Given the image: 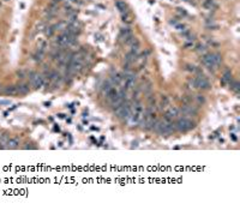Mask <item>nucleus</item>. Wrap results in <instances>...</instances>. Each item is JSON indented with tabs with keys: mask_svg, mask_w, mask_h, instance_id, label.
<instances>
[{
	"mask_svg": "<svg viewBox=\"0 0 240 210\" xmlns=\"http://www.w3.org/2000/svg\"><path fill=\"white\" fill-rule=\"evenodd\" d=\"M114 111H115V114L119 119L127 120L130 118V115H131V113H132V105L126 100V101H124L118 108H115Z\"/></svg>",
	"mask_w": 240,
	"mask_h": 210,
	"instance_id": "f257e3e1",
	"label": "nucleus"
},
{
	"mask_svg": "<svg viewBox=\"0 0 240 210\" xmlns=\"http://www.w3.org/2000/svg\"><path fill=\"white\" fill-rule=\"evenodd\" d=\"M190 85H191V88L202 89V90H207L210 88L209 81L203 75H198L197 77H193L192 79H190Z\"/></svg>",
	"mask_w": 240,
	"mask_h": 210,
	"instance_id": "f03ea898",
	"label": "nucleus"
},
{
	"mask_svg": "<svg viewBox=\"0 0 240 210\" xmlns=\"http://www.w3.org/2000/svg\"><path fill=\"white\" fill-rule=\"evenodd\" d=\"M175 124V130H178V131L180 132H186V131H190V130H192L195 127V123L192 121V120H190L188 118L184 117V118H179L177 120Z\"/></svg>",
	"mask_w": 240,
	"mask_h": 210,
	"instance_id": "7ed1b4c3",
	"label": "nucleus"
},
{
	"mask_svg": "<svg viewBox=\"0 0 240 210\" xmlns=\"http://www.w3.org/2000/svg\"><path fill=\"white\" fill-rule=\"evenodd\" d=\"M28 78L30 81V84H31L35 89H40L42 88L43 84H45V77L42 75H38L37 72L35 71H30L28 73Z\"/></svg>",
	"mask_w": 240,
	"mask_h": 210,
	"instance_id": "20e7f679",
	"label": "nucleus"
},
{
	"mask_svg": "<svg viewBox=\"0 0 240 210\" xmlns=\"http://www.w3.org/2000/svg\"><path fill=\"white\" fill-rule=\"evenodd\" d=\"M175 131V124L173 123V120H167L163 119L161 120V127H160V135H171Z\"/></svg>",
	"mask_w": 240,
	"mask_h": 210,
	"instance_id": "39448f33",
	"label": "nucleus"
},
{
	"mask_svg": "<svg viewBox=\"0 0 240 210\" xmlns=\"http://www.w3.org/2000/svg\"><path fill=\"white\" fill-rule=\"evenodd\" d=\"M124 101H126V89L125 88H123L121 90H119L117 96L111 101V105H112L113 109H115V108H118L120 105H121Z\"/></svg>",
	"mask_w": 240,
	"mask_h": 210,
	"instance_id": "423d86ee",
	"label": "nucleus"
},
{
	"mask_svg": "<svg viewBox=\"0 0 240 210\" xmlns=\"http://www.w3.org/2000/svg\"><path fill=\"white\" fill-rule=\"evenodd\" d=\"M124 82H125V89H132L136 84V76L131 71H125L124 73Z\"/></svg>",
	"mask_w": 240,
	"mask_h": 210,
	"instance_id": "0eeeda50",
	"label": "nucleus"
},
{
	"mask_svg": "<svg viewBox=\"0 0 240 210\" xmlns=\"http://www.w3.org/2000/svg\"><path fill=\"white\" fill-rule=\"evenodd\" d=\"M179 113H181L185 117H191V115H197L198 109L192 105H183L179 109Z\"/></svg>",
	"mask_w": 240,
	"mask_h": 210,
	"instance_id": "6e6552de",
	"label": "nucleus"
},
{
	"mask_svg": "<svg viewBox=\"0 0 240 210\" xmlns=\"http://www.w3.org/2000/svg\"><path fill=\"white\" fill-rule=\"evenodd\" d=\"M202 63L209 68V70H216L217 65L215 64L214 60V55L213 54H203L202 57Z\"/></svg>",
	"mask_w": 240,
	"mask_h": 210,
	"instance_id": "1a4fd4ad",
	"label": "nucleus"
},
{
	"mask_svg": "<svg viewBox=\"0 0 240 210\" xmlns=\"http://www.w3.org/2000/svg\"><path fill=\"white\" fill-rule=\"evenodd\" d=\"M179 109L178 108H175V107H169L167 111H166V113H165V117H163V119H167V120H173V119H175V118H178L179 117Z\"/></svg>",
	"mask_w": 240,
	"mask_h": 210,
	"instance_id": "9d476101",
	"label": "nucleus"
},
{
	"mask_svg": "<svg viewBox=\"0 0 240 210\" xmlns=\"http://www.w3.org/2000/svg\"><path fill=\"white\" fill-rule=\"evenodd\" d=\"M16 89H17V94H22V95H25L29 93V84H18L16 85Z\"/></svg>",
	"mask_w": 240,
	"mask_h": 210,
	"instance_id": "9b49d317",
	"label": "nucleus"
},
{
	"mask_svg": "<svg viewBox=\"0 0 240 210\" xmlns=\"http://www.w3.org/2000/svg\"><path fill=\"white\" fill-rule=\"evenodd\" d=\"M232 79H233V78H232V72H231V71H226V72L223 73V76H222V78H221V83H222L223 85L229 84Z\"/></svg>",
	"mask_w": 240,
	"mask_h": 210,
	"instance_id": "f8f14e48",
	"label": "nucleus"
},
{
	"mask_svg": "<svg viewBox=\"0 0 240 210\" xmlns=\"http://www.w3.org/2000/svg\"><path fill=\"white\" fill-rule=\"evenodd\" d=\"M124 81V75L123 73H117V75H114L112 78H111V82H112V84L114 85H119L120 83H121Z\"/></svg>",
	"mask_w": 240,
	"mask_h": 210,
	"instance_id": "ddd939ff",
	"label": "nucleus"
},
{
	"mask_svg": "<svg viewBox=\"0 0 240 210\" xmlns=\"http://www.w3.org/2000/svg\"><path fill=\"white\" fill-rule=\"evenodd\" d=\"M4 93L8 96H15L17 94V89H16V85H8V87H5L4 89Z\"/></svg>",
	"mask_w": 240,
	"mask_h": 210,
	"instance_id": "4468645a",
	"label": "nucleus"
},
{
	"mask_svg": "<svg viewBox=\"0 0 240 210\" xmlns=\"http://www.w3.org/2000/svg\"><path fill=\"white\" fill-rule=\"evenodd\" d=\"M19 142H18V139L17 138H11V139H8V141L6 142V148L8 149H16L18 147Z\"/></svg>",
	"mask_w": 240,
	"mask_h": 210,
	"instance_id": "2eb2a0df",
	"label": "nucleus"
},
{
	"mask_svg": "<svg viewBox=\"0 0 240 210\" xmlns=\"http://www.w3.org/2000/svg\"><path fill=\"white\" fill-rule=\"evenodd\" d=\"M169 106V98L167 96H162L161 97V102H160V109H165Z\"/></svg>",
	"mask_w": 240,
	"mask_h": 210,
	"instance_id": "dca6fc26",
	"label": "nucleus"
},
{
	"mask_svg": "<svg viewBox=\"0 0 240 210\" xmlns=\"http://www.w3.org/2000/svg\"><path fill=\"white\" fill-rule=\"evenodd\" d=\"M117 94H118V91H117V90L114 89V88H111V89H109L108 90V91H107V94H106V97L109 100V101H112V100L117 96Z\"/></svg>",
	"mask_w": 240,
	"mask_h": 210,
	"instance_id": "f3484780",
	"label": "nucleus"
},
{
	"mask_svg": "<svg viewBox=\"0 0 240 210\" xmlns=\"http://www.w3.org/2000/svg\"><path fill=\"white\" fill-rule=\"evenodd\" d=\"M67 22H59L58 24L53 25L54 27V30H61V31H64V30L67 28Z\"/></svg>",
	"mask_w": 240,
	"mask_h": 210,
	"instance_id": "a211bd4d",
	"label": "nucleus"
},
{
	"mask_svg": "<svg viewBox=\"0 0 240 210\" xmlns=\"http://www.w3.org/2000/svg\"><path fill=\"white\" fill-rule=\"evenodd\" d=\"M229 85H231V89L233 90V91H235L237 94L239 93V89H240V84H239V82H237V81H231V83H229Z\"/></svg>",
	"mask_w": 240,
	"mask_h": 210,
	"instance_id": "6ab92c4d",
	"label": "nucleus"
},
{
	"mask_svg": "<svg viewBox=\"0 0 240 210\" xmlns=\"http://www.w3.org/2000/svg\"><path fill=\"white\" fill-rule=\"evenodd\" d=\"M115 6H117V7H118V8H119V10H120V11H121L123 13L127 11V10H126V4H125L124 1H121V0H119V1H117V3H115Z\"/></svg>",
	"mask_w": 240,
	"mask_h": 210,
	"instance_id": "aec40b11",
	"label": "nucleus"
},
{
	"mask_svg": "<svg viewBox=\"0 0 240 210\" xmlns=\"http://www.w3.org/2000/svg\"><path fill=\"white\" fill-rule=\"evenodd\" d=\"M192 101H193V97H192V96H190V95L183 96V98H181L183 105H192Z\"/></svg>",
	"mask_w": 240,
	"mask_h": 210,
	"instance_id": "412c9836",
	"label": "nucleus"
},
{
	"mask_svg": "<svg viewBox=\"0 0 240 210\" xmlns=\"http://www.w3.org/2000/svg\"><path fill=\"white\" fill-rule=\"evenodd\" d=\"M54 27H47V28H45V35L47 36V37H51L53 34H54Z\"/></svg>",
	"mask_w": 240,
	"mask_h": 210,
	"instance_id": "4be33fe9",
	"label": "nucleus"
},
{
	"mask_svg": "<svg viewBox=\"0 0 240 210\" xmlns=\"http://www.w3.org/2000/svg\"><path fill=\"white\" fill-rule=\"evenodd\" d=\"M203 6L205 8H209V10H211L214 6H215V3H214V0H204V3H203Z\"/></svg>",
	"mask_w": 240,
	"mask_h": 210,
	"instance_id": "5701e85b",
	"label": "nucleus"
},
{
	"mask_svg": "<svg viewBox=\"0 0 240 210\" xmlns=\"http://www.w3.org/2000/svg\"><path fill=\"white\" fill-rule=\"evenodd\" d=\"M214 55V60H215V64L217 65V66H220L222 64V57H221V54H218V53H215V54H213Z\"/></svg>",
	"mask_w": 240,
	"mask_h": 210,
	"instance_id": "b1692460",
	"label": "nucleus"
},
{
	"mask_svg": "<svg viewBox=\"0 0 240 210\" xmlns=\"http://www.w3.org/2000/svg\"><path fill=\"white\" fill-rule=\"evenodd\" d=\"M195 100L197 101L198 105H204L205 103V97L203 95H196L195 96Z\"/></svg>",
	"mask_w": 240,
	"mask_h": 210,
	"instance_id": "393cba45",
	"label": "nucleus"
},
{
	"mask_svg": "<svg viewBox=\"0 0 240 210\" xmlns=\"http://www.w3.org/2000/svg\"><path fill=\"white\" fill-rule=\"evenodd\" d=\"M17 76H18V78L24 79V78H27V77H28V72H27V71H24V70H21V71H18V72H17Z\"/></svg>",
	"mask_w": 240,
	"mask_h": 210,
	"instance_id": "a878e982",
	"label": "nucleus"
},
{
	"mask_svg": "<svg viewBox=\"0 0 240 210\" xmlns=\"http://www.w3.org/2000/svg\"><path fill=\"white\" fill-rule=\"evenodd\" d=\"M148 102H149V106H150V107H154V106H155V102H156V100H155L154 96H149V97H148Z\"/></svg>",
	"mask_w": 240,
	"mask_h": 210,
	"instance_id": "bb28decb",
	"label": "nucleus"
},
{
	"mask_svg": "<svg viewBox=\"0 0 240 210\" xmlns=\"http://www.w3.org/2000/svg\"><path fill=\"white\" fill-rule=\"evenodd\" d=\"M205 49H207V48H205L203 45H198V46H197V52H198V53H203V54H204V53H205Z\"/></svg>",
	"mask_w": 240,
	"mask_h": 210,
	"instance_id": "cd10ccee",
	"label": "nucleus"
},
{
	"mask_svg": "<svg viewBox=\"0 0 240 210\" xmlns=\"http://www.w3.org/2000/svg\"><path fill=\"white\" fill-rule=\"evenodd\" d=\"M186 70H187V71H190V72H195V71H196V67H195L193 65H187V66H186Z\"/></svg>",
	"mask_w": 240,
	"mask_h": 210,
	"instance_id": "c85d7f7f",
	"label": "nucleus"
},
{
	"mask_svg": "<svg viewBox=\"0 0 240 210\" xmlns=\"http://www.w3.org/2000/svg\"><path fill=\"white\" fill-rule=\"evenodd\" d=\"M193 47V43L192 42H188V43H185V48H192Z\"/></svg>",
	"mask_w": 240,
	"mask_h": 210,
	"instance_id": "c756f323",
	"label": "nucleus"
},
{
	"mask_svg": "<svg viewBox=\"0 0 240 210\" xmlns=\"http://www.w3.org/2000/svg\"><path fill=\"white\" fill-rule=\"evenodd\" d=\"M231 137H232V139H233L234 142H237V136H235L234 133H231Z\"/></svg>",
	"mask_w": 240,
	"mask_h": 210,
	"instance_id": "7c9ffc66",
	"label": "nucleus"
},
{
	"mask_svg": "<svg viewBox=\"0 0 240 210\" xmlns=\"http://www.w3.org/2000/svg\"><path fill=\"white\" fill-rule=\"evenodd\" d=\"M0 103H1V105H8L10 101H0Z\"/></svg>",
	"mask_w": 240,
	"mask_h": 210,
	"instance_id": "2f4dec72",
	"label": "nucleus"
},
{
	"mask_svg": "<svg viewBox=\"0 0 240 210\" xmlns=\"http://www.w3.org/2000/svg\"><path fill=\"white\" fill-rule=\"evenodd\" d=\"M70 1H72V3H78L79 0H70Z\"/></svg>",
	"mask_w": 240,
	"mask_h": 210,
	"instance_id": "473e14b6",
	"label": "nucleus"
}]
</instances>
